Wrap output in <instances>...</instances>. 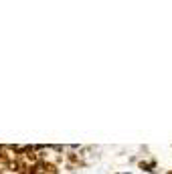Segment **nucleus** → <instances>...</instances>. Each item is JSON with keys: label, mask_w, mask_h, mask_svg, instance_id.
<instances>
[{"label": "nucleus", "mask_w": 172, "mask_h": 174, "mask_svg": "<svg viewBox=\"0 0 172 174\" xmlns=\"http://www.w3.org/2000/svg\"><path fill=\"white\" fill-rule=\"evenodd\" d=\"M170 174H172V172H170Z\"/></svg>", "instance_id": "nucleus-1"}]
</instances>
